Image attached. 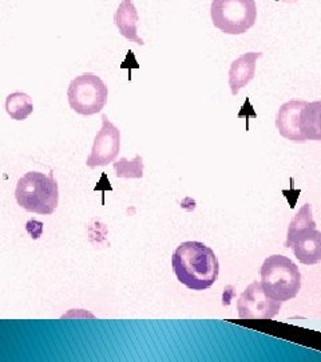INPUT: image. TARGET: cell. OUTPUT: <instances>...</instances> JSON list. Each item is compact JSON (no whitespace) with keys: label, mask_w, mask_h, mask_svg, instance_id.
Returning a JSON list of instances; mask_svg holds the SVG:
<instances>
[{"label":"cell","mask_w":321,"mask_h":362,"mask_svg":"<svg viewBox=\"0 0 321 362\" xmlns=\"http://www.w3.org/2000/svg\"><path fill=\"white\" fill-rule=\"evenodd\" d=\"M6 112L16 121L26 119L27 117L34 112V104L31 97L22 91L11 93L6 100Z\"/></svg>","instance_id":"4fadbf2b"},{"label":"cell","mask_w":321,"mask_h":362,"mask_svg":"<svg viewBox=\"0 0 321 362\" xmlns=\"http://www.w3.org/2000/svg\"><path fill=\"white\" fill-rule=\"evenodd\" d=\"M281 303L265 293L261 282H253L241 294L237 309L241 320H272L279 314Z\"/></svg>","instance_id":"8992f818"},{"label":"cell","mask_w":321,"mask_h":362,"mask_svg":"<svg viewBox=\"0 0 321 362\" xmlns=\"http://www.w3.org/2000/svg\"><path fill=\"white\" fill-rule=\"evenodd\" d=\"M114 23L119 33L125 38L138 43V45H145L143 39L138 37V11L133 3V0H122L119 7L116 8V15H114Z\"/></svg>","instance_id":"8fae6325"},{"label":"cell","mask_w":321,"mask_h":362,"mask_svg":"<svg viewBox=\"0 0 321 362\" xmlns=\"http://www.w3.org/2000/svg\"><path fill=\"white\" fill-rule=\"evenodd\" d=\"M43 230V224L40 221L35 220V227H31L30 223H27V231L30 233V235L34 238V239H38Z\"/></svg>","instance_id":"2e32d148"},{"label":"cell","mask_w":321,"mask_h":362,"mask_svg":"<svg viewBox=\"0 0 321 362\" xmlns=\"http://www.w3.org/2000/svg\"><path fill=\"white\" fill-rule=\"evenodd\" d=\"M300 127L305 141H321V101L307 104L301 113Z\"/></svg>","instance_id":"7c38bea8"},{"label":"cell","mask_w":321,"mask_h":362,"mask_svg":"<svg viewBox=\"0 0 321 362\" xmlns=\"http://www.w3.org/2000/svg\"><path fill=\"white\" fill-rule=\"evenodd\" d=\"M121 149V132L116 125L102 115V128L94 139L91 153L87 157L86 165L89 168L106 167L116 161Z\"/></svg>","instance_id":"52a82bcc"},{"label":"cell","mask_w":321,"mask_h":362,"mask_svg":"<svg viewBox=\"0 0 321 362\" xmlns=\"http://www.w3.org/2000/svg\"><path fill=\"white\" fill-rule=\"evenodd\" d=\"M308 103L305 101H289L284 104L276 116V127L280 134L286 140L295 143H305L301 133V113Z\"/></svg>","instance_id":"ba28073f"},{"label":"cell","mask_w":321,"mask_h":362,"mask_svg":"<svg viewBox=\"0 0 321 362\" xmlns=\"http://www.w3.org/2000/svg\"><path fill=\"white\" fill-rule=\"evenodd\" d=\"M107 86L101 78L92 73H85L74 78L67 90L70 107L82 116L101 113L107 103Z\"/></svg>","instance_id":"5b68a950"},{"label":"cell","mask_w":321,"mask_h":362,"mask_svg":"<svg viewBox=\"0 0 321 362\" xmlns=\"http://www.w3.org/2000/svg\"><path fill=\"white\" fill-rule=\"evenodd\" d=\"M171 266L177 279L189 290L204 291L219 279V259L201 242H185L177 247Z\"/></svg>","instance_id":"6da1fadb"},{"label":"cell","mask_w":321,"mask_h":362,"mask_svg":"<svg viewBox=\"0 0 321 362\" xmlns=\"http://www.w3.org/2000/svg\"><path fill=\"white\" fill-rule=\"evenodd\" d=\"M210 16L214 27L229 35H241L255 26V0H212Z\"/></svg>","instance_id":"277c9868"},{"label":"cell","mask_w":321,"mask_h":362,"mask_svg":"<svg viewBox=\"0 0 321 362\" xmlns=\"http://www.w3.org/2000/svg\"><path fill=\"white\" fill-rule=\"evenodd\" d=\"M316 223L312 216V209H310V204H304L303 207L300 208V211L296 214L295 218L291 221L289 228H288V236H286V242H291L293 239L296 233H300L301 230L307 228V227H315Z\"/></svg>","instance_id":"9a60e30c"},{"label":"cell","mask_w":321,"mask_h":362,"mask_svg":"<svg viewBox=\"0 0 321 362\" xmlns=\"http://www.w3.org/2000/svg\"><path fill=\"white\" fill-rule=\"evenodd\" d=\"M285 247H292L296 258L303 264H316L321 260V233L315 227H307L296 233Z\"/></svg>","instance_id":"9c48e42d"},{"label":"cell","mask_w":321,"mask_h":362,"mask_svg":"<svg viewBox=\"0 0 321 362\" xmlns=\"http://www.w3.org/2000/svg\"><path fill=\"white\" fill-rule=\"evenodd\" d=\"M114 170H116V177L119 179H142L143 158L141 156H135V158L131 161H128L126 158H121L114 163Z\"/></svg>","instance_id":"5bb4252c"},{"label":"cell","mask_w":321,"mask_h":362,"mask_svg":"<svg viewBox=\"0 0 321 362\" xmlns=\"http://www.w3.org/2000/svg\"><path fill=\"white\" fill-rule=\"evenodd\" d=\"M15 197L20 207L38 215H52L59 203V188L54 175L27 172L19 179Z\"/></svg>","instance_id":"7a4b0ae2"},{"label":"cell","mask_w":321,"mask_h":362,"mask_svg":"<svg viewBox=\"0 0 321 362\" xmlns=\"http://www.w3.org/2000/svg\"><path fill=\"white\" fill-rule=\"evenodd\" d=\"M261 285L270 298L285 302L298 294L301 274L295 263L284 255H272L261 267Z\"/></svg>","instance_id":"3957f363"},{"label":"cell","mask_w":321,"mask_h":362,"mask_svg":"<svg viewBox=\"0 0 321 362\" xmlns=\"http://www.w3.org/2000/svg\"><path fill=\"white\" fill-rule=\"evenodd\" d=\"M261 52H246L233 61L229 69V86L233 95H237L253 79L257 59L261 58Z\"/></svg>","instance_id":"30bf717a"}]
</instances>
